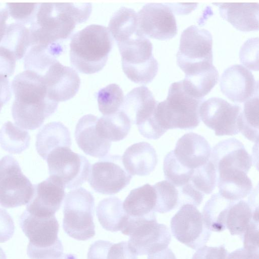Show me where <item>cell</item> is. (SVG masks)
Wrapping results in <instances>:
<instances>
[{
	"label": "cell",
	"instance_id": "1",
	"mask_svg": "<svg viewBox=\"0 0 259 259\" xmlns=\"http://www.w3.org/2000/svg\"><path fill=\"white\" fill-rule=\"evenodd\" d=\"M92 10L91 3L38 4L30 26L31 46L62 52L61 41L69 37L76 24L88 19Z\"/></svg>",
	"mask_w": 259,
	"mask_h": 259
},
{
	"label": "cell",
	"instance_id": "2",
	"mask_svg": "<svg viewBox=\"0 0 259 259\" xmlns=\"http://www.w3.org/2000/svg\"><path fill=\"white\" fill-rule=\"evenodd\" d=\"M11 89L15 96L12 114L21 128H38L57 110L58 103L50 99L42 76L35 71L25 70L18 74Z\"/></svg>",
	"mask_w": 259,
	"mask_h": 259
},
{
	"label": "cell",
	"instance_id": "3",
	"mask_svg": "<svg viewBox=\"0 0 259 259\" xmlns=\"http://www.w3.org/2000/svg\"><path fill=\"white\" fill-rule=\"evenodd\" d=\"M69 46L73 66L81 73L93 74L106 65L112 47V38L107 27L92 24L75 33Z\"/></svg>",
	"mask_w": 259,
	"mask_h": 259
},
{
	"label": "cell",
	"instance_id": "4",
	"mask_svg": "<svg viewBox=\"0 0 259 259\" xmlns=\"http://www.w3.org/2000/svg\"><path fill=\"white\" fill-rule=\"evenodd\" d=\"M203 99H195L184 90L182 80L170 85L166 99L158 102L153 116L165 132L169 129H193L200 122L199 108Z\"/></svg>",
	"mask_w": 259,
	"mask_h": 259
},
{
	"label": "cell",
	"instance_id": "5",
	"mask_svg": "<svg viewBox=\"0 0 259 259\" xmlns=\"http://www.w3.org/2000/svg\"><path fill=\"white\" fill-rule=\"evenodd\" d=\"M20 225L29 239L27 253L31 259H55L63 254V247L58 236L59 225L55 215L39 217L25 210Z\"/></svg>",
	"mask_w": 259,
	"mask_h": 259
},
{
	"label": "cell",
	"instance_id": "6",
	"mask_svg": "<svg viewBox=\"0 0 259 259\" xmlns=\"http://www.w3.org/2000/svg\"><path fill=\"white\" fill-rule=\"evenodd\" d=\"M117 44L122 68L127 78L137 83L151 82L157 73L158 64L153 56L150 40L138 31Z\"/></svg>",
	"mask_w": 259,
	"mask_h": 259
},
{
	"label": "cell",
	"instance_id": "7",
	"mask_svg": "<svg viewBox=\"0 0 259 259\" xmlns=\"http://www.w3.org/2000/svg\"><path fill=\"white\" fill-rule=\"evenodd\" d=\"M94 205L93 196L83 188L72 190L66 195L63 228L68 236L81 241L95 236Z\"/></svg>",
	"mask_w": 259,
	"mask_h": 259
},
{
	"label": "cell",
	"instance_id": "8",
	"mask_svg": "<svg viewBox=\"0 0 259 259\" xmlns=\"http://www.w3.org/2000/svg\"><path fill=\"white\" fill-rule=\"evenodd\" d=\"M121 231L130 236L128 246L137 255H149L161 250L167 247L171 241L169 229L157 222L155 212L140 218L129 216Z\"/></svg>",
	"mask_w": 259,
	"mask_h": 259
},
{
	"label": "cell",
	"instance_id": "9",
	"mask_svg": "<svg viewBox=\"0 0 259 259\" xmlns=\"http://www.w3.org/2000/svg\"><path fill=\"white\" fill-rule=\"evenodd\" d=\"M212 37L207 30L191 25L182 32L177 63L185 75L208 69L213 65Z\"/></svg>",
	"mask_w": 259,
	"mask_h": 259
},
{
	"label": "cell",
	"instance_id": "10",
	"mask_svg": "<svg viewBox=\"0 0 259 259\" xmlns=\"http://www.w3.org/2000/svg\"><path fill=\"white\" fill-rule=\"evenodd\" d=\"M45 160L50 176L57 178L65 188H78L88 179L91 167L89 161L69 147H60L52 150Z\"/></svg>",
	"mask_w": 259,
	"mask_h": 259
},
{
	"label": "cell",
	"instance_id": "11",
	"mask_svg": "<svg viewBox=\"0 0 259 259\" xmlns=\"http://www.w3.org/2000/svg\"><path fill=\"white\" fill-rule=\"evenodd\" d=\"M33 185L23 174L18 161L11 155L0 160V205L14 208L27 204Z\"/></svg>",
	"mask_w": 259,
	"mask_h": 259
},
{
	"label": "cell",
	"instance_id": "12",
	"mask_svg": "<svg viewBox=\"0 0 259 259\" xmlns=\"http://www.w3.org/2000/svg\"><path fill=\"white\" fill-rule=\"evenodd\" d=\"M170 228L173 236L180 242L193 249L203 247L211 232L205 225L196 206L186 204L172 218Z\"/></svg>",
	"mask_w": 259,
	"mask_h": 259
},
{
	"label": "cell",
	"instance_id": "13",
	"mask_svg": "<svg viewBox=\"0 0 259 259\" xmlns=\"http://www.w3.org/2000/svg\"><path fill=\"white\" fill-rule=\"evenodd\" d=\"M102 158L91 166L88 182L97 192L113 195L130 184L132 176L123 167L120 156L110 155Z\"/></svg>",
	"mask_w": 259,
	"mask_h": 259
},
{
	"label": "cell",
	"instance_id": "14",
	"mask_svg": "<svg viewBox=\"0 0 259 259\" xmlns=\"http://www.w3.org/2000/svg\"><path fill=\"white\" fill-rule=\"evenodd\" d=\"M241 107L218 97L202 102L199 116L203 123L214 132L216 136H233L239 132L238 119Z\"/></svg>",
	"mask_w": 259,
	"mask_h": 259
},
{
	"label": "cell",
	"instance_id": "15",
	"mask_svg": "<svg viewBox=\"0 0 259 259\" xmlns=\"http://www.w3.org/2000/svg\"><path fill=\"white\" fill-rule=\"evenodd\" d=\"M137 14L138 30L143 36L166 40L177 34L175 16L165 4H147Z\"/></svg>",
	"mask_w": 259,
	"mask_h": 259
},
{
	"label": "cell",
	"instance_id": "16",
	"mask_svg": "<svg viewBox=\"0 0 259 259\" xmlns=\"http://www.w3.org/2000/svg\"><path fill=\"white\" fill-rule=\"evenodd\" d=\"M47 87L48 96L56 102H63L73 98L77 93L80 78L72 68L64 66L57 60L40 74Z\"/></svg>",
	"mask_w": 259,
	"mask_h": 259
},
{
	"label": "cell",
	"instance_id": "17",
	"mask_svg": "<svg viewBox=\"0 0 259 259\" xmlns=\"http://www.w3.org/2000/svg\"><path fill=\"white\" fill-rule=\"evenodd\" d=\"M65 188L60 180L50 176L45 181L33 185V193L26 210L39 217L55 215L65 198Z\"/></svg>",
	"mask_w": 259,
	"mask_h": 259
},
{
	"label": "cell",
	"instance_id": "18",
	"mask_svg": "<svg viewBox=\"0 0 259 259\" xmlns=\"http://www.w3.org/2000/svg\"><path fill=\"white\" fill-rule=\"evenodd\" d=\"M220 88L222 93L234 102H245L258 94V81L248 69L239 64L232 65L224 71Z\"/></svg>",
	"mask_w": 259,
	"mask_h": 259
},
{
	"label": "cell",
	"instance_id": "19",
	"mask_svg": "<svg viewBox=\"0 0 259 259\" xmlns=\"http://www.w3.org/2000/svg\"><path fill=\"white\" fill-rule=\"evenodd\" d=\"M210 160L216 171L225 169H237L247 174L252 165L251 156L243 144L232 138L219 142L211 151Z\"/></svg>",
	"mask_w": 259,
	"mask_h": 259
},
{
	"label": "cell",
	"instance_id": "20",
	"mask_svg": "<svg viewBox=\"0 0 259 259\" xmlns=\"http://www.w3.org/2000/svg\"><path fill=\"white\" fill-rule=\"evenodd\" d=\"M173 153L180 164L193 170L209 160L211 148L203 136L191 132L178 140Z\"/></svg>",
	"mask_w": 259,
	"mask_h": 259
},
{
	"label": "cell",
	"instance_id": "21",
	"mask_svg": "<svg viewBox=\"0 0 259 259\" xmlns=\"http://www.w3.org/2000/svg\"><path fill=\"white\" fill-rule=\"evenodd\" d=\"M98 119L92 114L80 118L76 125L75 137L78 147L87 155L102 158L109 151L111 144L99 135L96 128Z\"/></svg>",
	"mask_w": 259,
	"mask_h": 259
},
{
	"label": "cell",
	"instance_id": "22",
	"mask_svg": "<svg viewBox=\"0 0 259 259\" xmlns=\"http://www.w3.org/2000/svg\"><path fill=\"white\" fill-rule=\"evenodd\" d=\"M158 102L152 92L144 85L134 88L124 98L120 110L137 126L152 116Z\"/></svg>",
	"mask_w": 259,
	"mask_h": 259
},
{
	"label": "cell",
	"instance_id": "23",
	"mask_svg": "<svg viewBox=\"0 0 259 259\" xmlns=\"http://www.w3.org/2000/svg\"><path fill=\"white\" fill-rule=\"evenodd\" d=\"M221 16L236 29L244 32L258 29V3H213Z\"/></svg>",
	"mask_w": 259,
	"mask_h": 259
},
{
	"label": "cell",
	"instance_id": "24",
	"mask_svg": "<svg viewBox=\"0 0 259 259\" xmlns=\"http://www.w3.org/2000/svg\"><path fill=\"white\" fill-rule=\"evenodd\" d=\"M122 164L132 176H145L152 172L158 161L155 149L149 143L141 142L127 148L122 157Z\"/></svg>",
	"mask_w": 259,
	"mask_h": 259
},
{
	"label": "cell",
	"instance_id": "25",
	"mask_svg": "<svg viewBox=\"0 0 259 259\" xmlns=\"http://www.w3.org/2000/svg\"><path fill=\"white\" fill-rule=\"evenodd\" d=\"M217 184L219 194L231 201L246 197L252 189V184L247 174L239 169L229 168L217 172Z\"/></svg>",
	"mask_w": 259,
	"mask_h": 259
},
{
	"label": "cell",
	"instance_id": "26",
	"mask_svg": "<svg viewBox=\"0 0 259 259\" xmlns=\"http://www.w3.org/2000/svg\"><path fill=\"white\" fill-rule=\"evenodd\" d=\"M71 144L69 131L60 122L47 123L39 131L36 136V150L44 160L52 150L60 147H70Z\"/></svg>",
	"mask_w": 259,
	"mask_h": 259
},
{
	"label": "cell",
	"instance_id": "27",
	"mask_svg": "<svg viewBox=\"0 0 259 259\" xmlns=\"http://www.w3.org/2000/svg\"><path fill=\"white\" fill-rule=\"evenodd\" d=\"M156 194L153 185L146 184L131 191L122 203L125 212L133 218L149 215L154 212Z\"/></svg>",
	"mask_w": 259,
	"mask_h": 259
},
{
	"label": "cell",
	"instance_id": "28",
	"mask_svg": "<svg viewBox=\"0 0 259 259\" xmlns=\"http://www.w3.org/2000/svg\"><path fill=\"white\" fill-rule=\"evenodd\" d=\"M96 215L102 227L111 232L121 231L129 217L123 208L122 201L116 197L101 200L96 207Z\"/></svg>",
	"mask_w": 259,
	"mask_h": 259
},
{
	"label": "cell",
	"instance_id": "29",
	"mask_svg": "<svg viewBox=\"0 0 259 259\" xmlns=\"http://www.w3.org/2000/svg\"><path fill=\"white\" fill-rule=\"evenodd\" d=\"M234 201L224 198L219 193L213 194L207 200L202 215L209 230L217 232L225 230L228 212Z\"/></svg>",
	"mask_w": 259,
	"mask_h": 259
},
{
	"label": "cell",
	"instance_id": "30",
	"mask_svg": "<svg viewBox=\"0 0 259 259\" xmlns=\"http://www.w3.org/2000/svg\"><path fill=\"white\" fill-rule=\"evenodd\" d=\"M131 122L122 111L103 115L98 119L97 130L100 137L110 142H117L124 139L128 134Z\"/></svg>",
	"mask_w": 259,
	"mask_h": 259
},
{
	"label": "cell",
	"instance_id": "31",
	"mask_svg": "<svg viewBox=\"0 0 259 259\" xmlns=\"http://www.w3.org/2000/svg\"><path fill=\"white\" fill-rule=\"evenodd\" d=\"M258 207L253 209L244 200L235 201L227 217L226 226L232 235L242 236L254 220H258Z\"/></svg>",
	"mask_w": 259,
	"mask_h": 259
},
{
	"label": "cell",
	"instance_id": "32",
	"mask_svg": "<svg viewBox=\"0 0 259 259\" xmlns=\"http://www.w3.org/2000/svg\"><path fill=\"white\" fill-rule=\"evenodd\" d=\"M218 80V71L213 66L200 72L185 75L182 83L186 93L195 99L202 100L211 91Z\"/></svg>",
	"mask_w": 259,
	"mask_h": 259
},
{
	"label": "cell",
	"instance_id": "33",
	"mask_svg": "<svg viewBox=\"0 0 259 259\" xmlns=\"http://www.w3.org/2000/svg\"><path fill=\"white\" fill-rule=\"evenodd\" d=\"M108 29L116 42L138 31L137 14L132 9L121 7L112 15Z\"/></svg>",
	"mask_w": 259,
	"mask_h": 259
},
{
	"label": "cell",
	"instance_id": "34",
	"mask_svg": "<svg viewBox=\"0 0 259 259\" xmlns=\"http://www.w3.org/2000/svg\"><path fill=\"white\" fill-rule=\"evenodd\" d=\"M30 137L27 131L9 121L0 129V145L12 154H20L29 146Z\"/></svg>",
	"mask_w": 259,
	"mask_h": 259
},
{
	"label": "cell",
	"instance_id": "35",
	"mask_svg": "<svg viewBox=\"0 0 259 259\" xmlns=\"http://www.w3.org/2000/svg\"><path fill=\"white\" fill-rule=\"evenodd\" d=\"M88 259H138V257L131 250L126 241L113 243L99 240L90 247Z\"/></svg>",
	"mask_w": 259,
	"mask_h": 259
},
{
	"label": "cell",
	"instance_id": "36",
	"mask_svg": "<svg viewBox=\"0 0 259 259\" xmlns=\"http://www.w3.org/2000/svg\"><path fill=\"white\" fill-rule=\"evenodd\" d=\"M240 132L248 140L258 141V94L244 102L239 119Z\"/></svg>",
	"mask_w": 259,
	"mask_h": 259
},
{
	"label": "cell",
	"instance_id": "37",
	"mask_svg": "<svg viewBox=\"0 0 259 259\" xmlns=\"http://www.w3.org/2000/svg\"><path fill=\"white\" fill-rule=\"evenodd\" d=\"M100 111L104 115L113 114L121 108L124 100L122 89L112 83L100 90L96 94Z\"/></svg>",
	"mask_w": 259,
	"mask_h": 259
},
{
	"label": "cell",
	"instance_id": "38",
	"mask_svg": "<svg viewBox=\"0 0 259 259\" xmlns=\"http://www.w3.org/2000/svg\"><path fill=\"white\" fill-rule=\"evenodd\" d=\"M153 186L156 194L155 212L165 213L179 206V191L174 185L164 180Z\"/></svg>",
	"mask_w": 259,
	"mask_h": 259
},
{
	"label": "cell",
	"instance_id": "39",
	"mask_svg": "<svg viewBox=\"0 0 259 259\" xmlns=\"http://www.w3.org/2000/svg\"><path fill=\"white\" fill-rule=\"evenodd\" d=\"M163 169L166 180L177 188L187 184L194 170L180 164L176 158L173 151L168 152L165 156Z\"/></svg>",
	"mask_w": 259,
	"mask_h": 259
},
{
	"label": "cell",
	"instance_id": "40",
	"mask_svg": "<svg viewBox=\"0 0 259 259\" xmlns=\"http://www.w3.org/2000/svg\"><path fill=\"white\" fill-rule=\"evenodd\" d=\"M217 175L215 168L209 160L205 164L194 169L189 181L204 194H209L217 184Z\"/></svg>",
	"mask_w": 259,
	"mask_h": 259
},
{
	"label": "cell",
	"instance_id": "41",
	"mask_svg": "<svg viewBox=\"0 0 259 259\" xmlns=\"http://www.w3.org/2000/svg\"><path fill=\"white\" fill-rule=\"evenodd\" d=\"M38 3H7L10 16L15 20L31 25L34 19Z\"/></svg>",
	"mask_w": 259,
	"mask_h": 259
},
{
	"label": "cell",
	"instance_id": "42",
	"mask_svg": "<svg viewBox=\"0 0 259 259\" xmlns=\"http://www.w3.org/2000/svg\"><path fill=\"white\" fill-rule=\"evenodd\" d=\"M240 62L247 68L258 70V37L246 40L241 46L239 52Z\"/></svg>",
	"mask_w": 259,
	"mask_h": 259
},
{
	"label": "cell",
	"instance_id": "43",
	"mask_svg": "<svg viewBox=\"0 0 259 259\" xmlns=\"http://www.w3.org/2000/svg\"><path fill=\"white\" fill-rule=\"evenodd\" d=\"M16 60L12 51L0 45V75L11 76L14 72Z\"/></svg>",
	"mask_w": 259,
	"mask_h": 259
},
{
	"label": "cell",
	"instance_id": "44",
	"mask_svg": "<svg viewBox=\"0 0 259 259\" xmlns=\"http://www.w3.org/2000/svg\"><path fill=\"white\" fill-rule=\"evenodd\" d=\"M228 252L224 245L203 246L193 254L192 259H227Z\"/></svg>",
	"mask_w": 259,
	"mask_h": 259
},
{
	"label": "cell",
	"instance_id": "45",
	"mask_svg": "<svg viewBox=\"0 0 259 259\" xmlns=\"http://www.w3.org/2000/svg\"><path fill=\"white\" fill-rule=\"evenodd\" d=\"M244 248L258 252V221L254 220L243 234Z\"/></svg>",
	"mask_w": 259,
	"mask_h": 259
},
{
	"label": "cell",
	"instance_id": "46",
	"mask_svg": "<svg viewBox=\"0 0 259 259\" xmlns=\"http://www.w3.org/2000/svg\"><path fill=\"white\" fill-rule=\"evenodd\" d=\"M14 231L15 226L12 217L6 210L0 208V243L11 238Z\"/></svg>",
	"mask_w": 259,
	"mask_h": 259
},
{
	"label": "cell",
	"instance_id": "47",
	"mask_svg": "<svg viewBox=\"0 0 259 259\" xmlns=\"http://www.w3.org/2000/svg\"><path fill=\"white\" fill-rule=\"evenodd\" d=\"M11 97V87L8 77L0 75V111L4 105L7 103Z\"/></svg>",
	"mask_w": 259,
	"mask_h": 259
},
{
	"label": "cell",
	"instance_id": "48",
	"mask_svg": "<svg viewBox=\"0 0 259 259\" xmlns=\"http://www.w3.org/2000/svg\"><path fill=\"white\" fill-rule=\"evenodd\" d=\"M227 259H259L258 252L242 247L229 253Z\"/></svg>",
	"mask_w": 259,
	"mask_h": 259
},
{
	"label": "cell",
	"instance_id": "49",
	"mask_svg": "<svg viewBox=\"0 0 259 259\" xmlns=\"http://www.w3.org/2000/svg\"><path fill=\"white\" fill-rule=\"evenodd\" d=\"M177 14H188L194 10L197 3H165Z\"/></svg>",
	"mask_w": 259,
	"mask_h": 259
},
{
	"label": "cell",
	"instance_id": "50",
	"mask_svg": "<svg viewBox=\"0 0 259 259\" xmlns=\"http://www.w3.org/2000/svg\"><path fill=\"white\" fill-rule=\"evenodd\" d=\"M147 259H176L173 252L168 247L149 254Z\"/></svg>",
	"mask_w": 259,
	"mask_h": 259
},
{
	"label": "cell",
	"instance_id": "51",
	"mask_svg": "<svg viewBox=\"0 0 259 259\" xmlns=\"http://www.w3.org/2000/svg\"><path fill=\"white\" fill-rule=\"evenodd\" d=\"M55 259H77L76 256L73 254H64L60 257Z\"/></svg>",
	"mask_w": 259,
	"mask_h": 259
},
{
	"label": "cell",
	"instance_id": "52",
	"mask_svg": "<svg viewBox=\"0 0 259 259\" xmlns=\"http://www.w3.org/2000/svg\"><path fill=\"white\" fill-rule=\"evenodd\" d=\"M0 259H7L6 255L3 249L0 247Z\"/></svg>",
	"mask_w": 259,
	"mask_h": 259
}]
</instances>
